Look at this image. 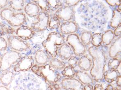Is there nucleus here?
Here are the masks:
<instances>
[{"mask_svg": "<svg viewBox=\"0 0 121 90\" xmlns=\"http://www.w3.org/2000/svg\"><path fill=\"white\" fill-rule=\"evenodd\" d=\"M106 3L109 5L115 7L116 6H118L119 4H121V1L120 0H106Z\"/></svg>", "mask_w": 121, "mask_h": 90, "instance_id": "37", "label": "nucleus"}, {"mask_svg": "<svg viewBox=\"0 0 121 90\" xmlns=\"http://www.w3.org/2000/svg\"><path fill=\"white\" fill-rule=\"evenodd\" d=\"M114 35L115 36V37H119L120 36H121V26L120 25L118 26L114 30Z\"/></svg>", "mask_w": 121, "mask_h": 90, "instance_id": "39", "label": "nucleus"}, {"mask_svg": "<svg viewBox=\"0 0 121 90\" xmlns=\"http://www.w3.org/2000/svg\"><path fill=\"white\" fill-rule=\"evenodd\" d=\"M117 7H118V8H117V9L118 10H119V11H121V4H119V5L118 6H117Z\"/></svg>", "mask_w": 121, "mask_h": 90, "instance_id": "46", "label": "nucleus"}, {"mask_svg": "<svg viewBox=\"0 0 121 90\" xmlns=\"http://www.w3.org/2000/svg\"><path fill=\"white\" fill-rule=\"evenodd\" d=\"M91 44L93 46L99 47L102 45V35L101 34L96 33L92 34Z\"/></svg>", "mask_w": 121, "mask_h": 90, "instance_id": "32", "label": "nucleus"}, {"mask_svg": "<svg viewBox=\"0 0 121 90\" xmlns=\"http://www.w3.org/2000/svg\"><path fill=\"white\" fill-rule=\"evenodd\" d=\"M103 86L100 83L96 84L94 86L93 90H104Z\"/></svg>", "mask_w": 121, "mask_h": 90, "instance_id": "41", "label": "nucleus"}, {"mask_svg": "<svg viewBox=\"0 0 121 90\" xmlns=\"http://www.w3.org/2000/svg\"><path fill=\"white\" fill-rule=\"evenodd\" d=\"M48 64L52 68L58 71H62L66 65L65 62L56 57L52 58Z\"/></svg>", "mask_w": 121, "mask_h": 90, "instance_id": "24", "label": "nucleus"}, {"mask_svg": "<svg viewBox=\"0 0 121 90\" xmlns=\"http://www.w3.org/2000/svg\"><path fill=\"white\" fill-rule=\"evenodd\" d=\"M61 73L65 78H73L75 76L76 70L71 66H66L61 71Z\"/></svg>", "mask_w": 121, "mask_h": 90, "instance_id": "28", "label": "nucleus"}, {"mask_svg": "<svg viewBox=\"0 0 121 90\" xmlns=\"http://www.w3.org/2000/svg\"><path fill=\"white\" fill-rule=\"evenodd\" d=\"M0 66H1V55H0Z\"/></svg>", "mask_w": 121, "mask_h": 90, "instance_id": "47", "label": "nucleus"}, {"mask_svg": "<svg viewBox=\"0 0 121 90\" xmlns=\"http://www.w3.org/2000/svg\"><path fill=\"white\" fill-rule=\"evenodd\" d=\"M37 21L31 24L30 27L35 32L43 31L48 28L50 15L48 13L40 11L36 17Z\"/></svg>", "mask_w": 121, "mask_h": 90, "instance_id": "9", "label": "nucleus"}, {"mask_svg": "<svg viewBox=\"0 0 121 90\" xmlns=\"http://www.w3.org/2000/svg\"><path fill=\"white\" fill-rule=\"evenodd\" d=\"M101 35L102 45L104 46H107L110 45L115 38V36L112 30H107L103 32Z\"/></svg>", "mask_w": 121, "mask_h": 90, "instance_id": "22", "label": "nucleus"}, {"mask_svg": "<svg viewBox=\"0 0 121 90\" xmlns=\"http://www.w3.org/2000/svg\"><path fill=\"white\" fill-rule=\"evenodd\" d=\"M35 59L31 55H25L22 56L14 65L13 70L15 72H24L30 70L35 63Z\"/></svg>", "mask_w": 121, "mask_h": 90, "instance_id": "10", "label": "nucleus"}, {"mask_svg": "<svg viewBox=\"0 0 121 90\" xmlns=\"http://www.w3.org/2000/svg\"><path fill=\"white\" fill-rule=\"evenodd\" d=\"M92 65V60L88 55L85 54L79 57L78 66L80 70L88 72L90 71Z\"/></svg>", "mask_w": 121, "mask_h": 90, "instance_id": "19", "label": "nucleus"}, {"mask_svg": "<svg viewBox=\"0 0 121 90\" xmlns=\"http://www.w3.org/2000/svg\"><path fill=\"white\" fill-rule=\"evenodd\" d=\"M31 69L36 75L44 79L48 85L56 84L62 78L60 72L52 68L49 64L43 66L35 64Z\"/></svg>", "mask_w": 121, "mask_h": 90, "instance_id": "2", "label": "nucleus"}, {"mask_svg": "<svg viewBox=\"0 0 121 90\" xmlns=\"http://www.w3.org/2000/svg\"><path fill=\"white\" fill-rule=\"evenodd\" d=\"M24 0H10L9 1V7L15 12L22 11L25 7Z\"/></svg>", "mask_w": 121, "mask_h": 90, "instance_id": "25", "label": "nucleus"}, {"mask_svg": "<svg viewBox=\"0 0 121 90\" xmlns=\"http://www.w3.org/2000/svg\"><path fill=\"white\" fill-rule=\"evenodd\" d=\"M50 11L55 12L63 5V3L60 0H47Z\"/></svg>", "mask_w": 121, "mask_h": 90, "instance_id": "29", "label": "nucleus"}, {"mask_svg": "<svg viewBox=\"0 0 121 90\" xmlns=\"http://www.w3.org/2000/svg\"><path fill=\"white\" fill-rule=\"evenodd\" d=\"M84 85L75 78H64L60 83V87L65 90H83Z\"/></svg>", "mask_w": 121, "mask_h": 90, "instance_id": "11", "label": "nucleus"}, {"mask_svg": "<svg viewBox=\"0 0 121 90\" xmlns=\"http://www.w3.org/2000/svg\"><path fill=\"white\" fill-rule=\"evenodd\" d=\"M79 29L78 24L75 21H69L63 22L60 26V33L62 35H70L75 33Z\"/></svg>", "mask_w": 121, "mask_h": 90, "instance_id": "13", "label": "nucleus"}, {"mask_svg": "<svg viewBox=\"0 0 121 90\" xmlns=\"http://www.w3.org/2000/svg\"><path fill=\"white\" fill-rule=\"evenodd\" d=\"M0 17L12 27H19L27 21V17L23 12H16L9 7H6L0 11Z\"/></svg>", "mask_w": 121, "mask_h": 90, "instance_id": "4", "label": "nucleus"}, {"mask_svg": "<svg viewBox=\"0 0 121 90\" xmlns=\"http://www.w3.org/2000/svg\"><path fill=\"white\" fill-rule=\"evenodd\" d=\"M7 38L10 50L19 52H28L31 49V45L29 42L22 39L17 36L8 35Z\"/></svg>", "mask_w": 121, "mask_h": 90, "instance_id": "7", "label": "nucleus"}, {"mask_svg": "<svg viewBox=\"0 0 121 90\" xmlns=\"http://www.w3.org/2000/svg\"><path fill=\"white\" fill-rule=\"evenodd\" d=\"M65 43V37L63 35L57 32H52L49 34L42 45L50 56L54 58L57 56L59 46Z\"/></svg>", "mask_w": 121, "mask_h": 90, "instance_id": "3", "label": "nucleus"}, {"mask_svg": "<svg viewBox=\"0 0 121 90\" xmlns=\"http://www.w3.org/2000/svg\"><path fill=\"white\" fill-rule=\"evenodd\" d=\"M79 57H77L75 55L72 56L68 60L67 63L68 65L72 66L73 68H75L78 66V63L79 61Z\"/></svg>", "mask_w": 121, "mask_h": 90, "instance_id": "34", "label": "nucleus"}, {"mask_svg": "<svg viewBox=\"0 0 121 90\" xmlns=\"http://www.w3.org/2000/svg\"><path fill=\"white\" fill-rule=\"evenodd\" d=\"M92 34L90 31H84L80 34V38L82 42L86 46H89L91 44Z\"/></svg>", "mask_w": 121, "mask_h": 90, "instance_id": "26", "label": "nucleus"}, {"mask_svg": "<svg viewBox=\"0 0 121 90\" xmlns=\"http://www.w3.org/2000/svg\"><path fill=\"white\" fill-rule=\"evenodd\" d=\"M55 15L60 21H75V11L73 7L63 5L55 11Z\"/></svg>", "mask_w": 121, "mask_h": 90, "instance_id": "8", "label": "nucleus"}, {"mask_svg": "<svg viewBox=\"0 0 121 90\" xmlns=\"http://www.w3.org/2000/svg\"><path fill=\"white\" fill-rule=\"evenodd\" d=\"M32 1L37 4L41 11L45 12H50L47 0H33Z\"/></svg>", "mask_w": 121, "mask_h": 90, "instance_id": "33", "label": "nucleus"}, {"mask_svg": "<svg viewBox=\"0 0 121 90\" xmlns=\"http://www.w3.org/2000/svg\"><path fill=\"white\" fill-rule=\"evenodd\" d=\"M21 53L15 51L9 50L1 55L0 72H3L11 68L22 57Z\"/></svg>", "mask_w": 121, "mask_h": 90, "instance_id": "5", "label": "nucleus"}, {"mask_svg": "<svg viewBox=\"0 0 121 90\" xmlns=\"http://www.w3.org/2000/svg\"><path fill=\"white\" fill-rule=\"evenodd\" d=\"M23 10L26 15L31 18L37 17L40 12L39 6L32 1L28 3Z\"/></svg>", "mask_w": 121, "mask_h": 90, "instance_id": "20", "label": "nucleus"}, {"mask_svg": "<svg viewBox=\"0 0 121 90\" xmlns=\"http://www.w3.org/2000/svg\"><path fill=\"white\" fill-rule=\"evenodd\" d=\"M116 85L118 87H121V76H120L118 79H117V81H116Z\"/></svg>", "mask_w": 121, "mask_h": 90, "instance_id": "43", "label": "nucleus"}, {"mask_svg": "<svg viewBox=\"0 0 121 90\" xmlns=\"http://www.w3.org/2000/svg\"><path fill=\"white\" fill-rule=\"evenodd\" d=\"M93 86L92 85H85L84 86L83 90H93Z\"/></svg>", "mask_w": 121, "mask_h": 90, "instance_id": "42", "label": "nucleus"}, {"mask_svg": "<svg viewBox=\"0 0 121 90\" xmlns=\"http://www.w3.org/2000/svg\"><path fill=\"white\" fill-rule=\"evenodd\" d=\"M15 33L17 36L24 41H27L33 38L35 32L30 27L23 25L17 29Z\"/></svg>", "mask_w": 121, "mask_h": 90, "instance_id": "12", "label": "nucleus"}, {"mask_svg": "<svg viewBox=\"0 0 121 90\" xmlns=\"http://www.w3.org/2000/svg\"><path fill=\"white\" fill-rule=\"evenodd\" d=\"M65 41L66 43L72 49L74 55L80 57L86 54L87 51V46L82 42L78 34L74 33L68 35Z\"/></svg>", "mask_w": 121, "mask_h": 90, "instance_id": "6", "label": "nucleus"}, {"mask_svg": "<svg viewBox=\"0 0 121 90\" xmlns=\"http://www.w3.org/2000/svg\"><path fill=\"white\" fill-rule=\"evenodd\" d=\"M52 58L50 56L45 49L38 50L35 55L34 59L36 64L39 66L44 65L48 64Z\"/></svg>", "mask_w": 121, "mask_h": 90, "instance_id": "15", "label": "nucleus"}, {"mask_svg": "<svg viewBox=\"0 0 121 90\" xmlns=\"http://www.w3.org/2000/svg\"><path fill=\"white\" fill-rule=\"evenodd\" d=\"M121 64V59L118 57L113 58L108 61V67L109 69L117 70Z\"/></svg>", "mask_w": 121, "mask_h": 90, "instance_id": "31", "label": "nucleus"}, {"mask_svg": "<svg viewBox=\"0 0 121 90\" xmlns=\"http://www.w3.org/2000/svg\"><path fill=\"white\" fill-rule=\"evenodd\" d=\"M8 47L7 40L2 36H0V51H5Z\"/></svg>", "mask_w": 121, "mask_h": 90, "instance_id": "35", "label": "nucleus"}, {"mask_svg": "<svg viewBox=\"0 0 121 90\" xmlns=\"http://www.w3.org/2000/svg\"><path fill=\"white\" fill-rule=\"evenodd\" d=\"M121 74L117 70H108L103 73V79L106 82L111 83L117 81Z\"/></svg>", "mask_w": 121, "mask_h": 90, "instance_id": "21", "label": "nucleus"}, {"mask_svg": "<svg viewBox=\"0 0 121 90\" xmlns=\"http://www.w3.org/2000/svg\"><path fill=\"white\" fill-rule=\"evenodd\" d=\"M104 90H114V89L112 85L109 84L107 86L106 88Z\"/></svg>", "mask_w": 121, "mask_h": 90, "instance_id": "44", "label": "nucleus"}, {"mask_svg": "<svg viewBox=\"0 0 121 90\" xmlns=\"http://www.w3.org/2000/svg\"><path fill=\"white\" fill-rule=\"evenodd\" d=\"M15 32L14 29L9 25L0 22V36L6 34L12 35Z\"/></svg>", "mask_w": 121, "mask_h": 90, "instance_id": "27", "label": "nucleus"}, {"mask_svg": "<svg viewBox=\"0 0 121 90\" xmlns=\"http://www.w3.org/2000/svg\"><path fill=\"white\" fill-rule=\"evenodd\" d=\"M60 26V21L56 16H53L50 18L48 22V28L50 30L57 29Z\"/></svg>", "mask_w": 121, "mask_h": 90, "instance_id": "30", "label": "nucleus"}, {"mask_svg": "<svg viewBox=\"0 0 121 90\" xmlns=\"http://www.w3.org/2000/svg\"><path fill=\"white\" fill-rule=\"evenodd\" d=\"M106 47L103 45L97 47L92 46L88 49L92 62L90 73L94 81L98 83L104 80L103 73L105 71L107 61Z\"/></svg>", "mask_w": 121, "mask_h": 90, "instance_id": "1", "label": "nucleus"}, {"mask_svg": "<svg viewBox=\"0 0 121 90\" xmlns=\"http://www.w3.org/2000/svg\"><path fill=\"white\" fill-rule=\"evenodd\" d=\"M121 37L114 39L108 49V55L111 58L117 57L121 55Z\"/></svg>", "mask_w": 121, "mask_h": 90, "instance_id": "14", "label": "nucleus"}, {"mask_svg": "<svg viewBox=\"0 0 121 90\" xmlns=\"http://www.w3.org/2000/svg\"><path fill=\"white\" fill-rule=\"evenodd\" d=\"M73 55L72 49L67 43L59 46L57 52V56L63 61L68 60Z\"/></svg>", "mask_w": 121, "mask_h": 90, "instance_id": "17", "label": "nucleus"}, {"mask_svg": "<svg viewBox=\"0 0 121 90\" xmlns=\"http://www.w3.org/2000/svg\"><path fill=\"white\" fill-rule=\"evenodd\" d=\"M9 0H0V9H3L9 5Z\"/></svg>", "mask_w": 121, "mask_h": 90, "instance_id": "40", "label": "nucleus"}, {"mask_svg": "<svg viewBox=\"0 0 121 90\" xmlns=\"http://www.w3.org/2000/svg\"><path fill=\"white\" fill-rule=\"evenodd\" d=\"M13 70L11 69L1 72L0 74V82L2 85L8 87L11 85L15 76Z\"/></svg>", "mask_w": 121, "mask_h": 90, "instance_id": "18", "label": "nucleus"}, {"mask_svg": "<svg viewBox=\"0 0 121 90\" xmlns=\"http://www.w3.org/2000/svg\"><path fill=\"white\" fill-rule=\"evenodd\" d=\"M75 76L83 85H95L96 82L94 81L91 75L88 72L81 70H76Z\"/></svg>", "mask_w": 121, "mask_h": 90, "instance_id": "16", "label": "nucleus"}, {"mask_svg": "<svg viewBox=\"0 0 121 90\" xmlns=\"http://www.w3.org/2000/svg\"><path fill=\"white\" fill-rule=\"evenodd\" d=\"M80 0H63L62 2L65 3L66 5L69 7H74L75 6L78 4L80 2Z\"/></svg>", "mask_w": 121, "mask_h": 90, "instance_id": "36", "label": "nucleus"}, {"mask_svg": "<svg viewBox=\"0 0 121 90\" xmlns=\"http://www.w3.org/2000/svg\"><path fill=\"white\" fill-rule=\"evenodd\" d=\"M0 90H9V88L3 85L0 86Z\"/></svg>", "mask_w": 121, "mask_h": 90, "instance_id": "45", "label": "nucleus"}, {"mask_svg": "<svg viewBox=\"0 0 121 90\" xmlns=\"http://www.w3.org/2000/svg\"><path fill=\"white\" fill-rule=\"evenodd\" d=\"M60 86L57 84L48 85V90H59L60 89Z\"/></svg>", "mask_w": 121, "mask_h": 90, "instance_id": "38", "label": "nucleus"}, {"mask_svg": "<svg viewBox=\"0 0 121 90\" xmlns=\"http://www.w3.org/2000/svg\"><path fill=\"white\" fill-rule=\"evenodd\" d=\"M121 12L117 8L113 11V15L111 20L110 25L113 29H116L121 25Z\"/></svg>", "mask_w": 121, "mask_h": 90, "instance_id": "23", "label": "nucleus"}]
</instances>
